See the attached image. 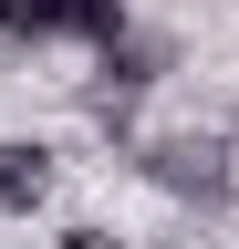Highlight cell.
Returning <instances> with one entry per match:
<instances>
[{
  "instance_id": "obj_1",
  "label": "cell",
  "mask_w": 239,
  "mask_h": 249,
  "mask_svg": "<svg viewBox=\"0 0 239 249\" xmlns=\"http://www.w3.org/2000/svg\"><path fill=\"white\" fill-rule=\"evenodd\" d=\"M135 177L177 208H239V135H135Z\"/></svg>"
},
{
  "instance_id": "obj_2",
  "label": "cell",
  "mask_w": 239,
  "mask_h": 249,
  "mask_svg": "<svg viewBox=\"0 0 239 249\" xmlns=\"http://www.w3.org/2000/svg\"><path fill=\"white\" fill-rule=\"evenodd\" d=\"M94 52H104V73H94V93H83V114H94L114 145H135V104L166 83V62H177V52L156 42V31H104Z\"/></svg>"
},
{
  "instance_id": "obj_3",
  "label": "cell",
  "mask_w": 239,
  "mask_h": 249,
  "mask_svg": "<svg viewBox=\"0 0 239 249\" xmlns=\"http://www.w3.org/2000/svg\"><path fill=\"white\" fill-rule=\"evenodd\" d=\"M52 145L42 135H0V218H32V208H52Z\"/></svg>"
},
{
  "instance_id": "obj_4",
  "label": "cell",
  "mask_w": 239,
  "mask_h": 249,
  "mask_svg": "<svg viewBox=\"0 0 239 249\" xmlns=\"http://www.w3.org/2000/svg\"><path fill=\"white\" fill-rule=\"evenodd\" d=\"M125 31V0H32L21 11V42H104Z\"/></svg>"
},
{
  "instance_id": "obj_5",
  "label": "cell",
  "mask_w": 239,
  "mask_h": 249,
  "mask_svg": "<svg viewBox=\"0 0 239 249\" xmlns=\"http://www.w3.org/2000/svg\"><path fill=\"white\" fill-rule=\"evenodd\" d=\"M52 249H125V239H114V229H94V218H83V229H63Z\"/></svg>"
},
{
  "instance_id": "obj_6",
  "label": "cell",
  "mask_w": 239,
  "mask_h": 249,
  "mask_svg": "<svg viewBox=\"0 0 239 249\" xmlns=\"http://www.w3.org/2000/svg\"><path fill=\"white\" fill-rule=\"evenodd\" d=\"M21 11H32V0H0V31H21Z\"/></svg>"
},
{
  "instance_id": "obj_7",
  "label": "cell",
  "mask_w": 239,
  "mask_h": 249,
  "mask_svg": "<svg viewBox=\"0 0 239 249\" xmlns=\"http://www.w3.org/2000/svg\"><path fill=\"white\" fill-rule=\"evenodd\" d=\"M229 135H239V104H229Z\"/></svg>"
}]
</instances>
